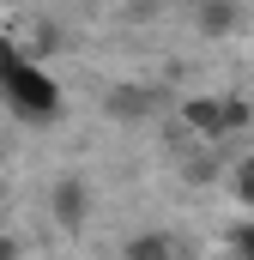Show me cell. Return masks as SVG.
I'll return each instance as SVG.
<instances>
[{
    "label": "cell",
    "instance_id": "obj_1",
    "mask_svg": "<svg viewBox=\"0 0 254 260\" xmlns=\"http://www.w3.org/2000/svg\"><path fill=\"white\" fill-rule=\"evenodd\" d=\"M0 97H6V103L24 115V121H43V127L61 115V85L49 79V67H37L30 55H24V61L0 79Z\"/></svg>",
    "mask_w": 254,
    "mask_h": 260
},
{
    "label": "cell",
    "instance_id": "obj_2",
    "mask_svg": "<svg viewBox=\"0 0 254 260\" xmlns=\"http://www.w3.org/2000/svg\"><path fill=\"white\" fill-rule=\"evenodd\" d=\"M49 218H55L61 230H85V224H91V188H85L79 176H61V182L49 188Z\"/></svg>",
    "mask_w": 254,
    "mask_h": 260
},
{
    "label": "cell",
    "instance_id": "obj_3",
    "mask_svg": "<svg viewBox=\"0 0 254 260\" xmlns=\"http://www.w3.org/2000/svg\"><path fill=\"white\" fill-rule=\"evenodd\" d=\"M121 260H182V242L170 230H139L121 242Z\"/></svg>",
    "mask_w": 254,
    "mask_h": 260
},
{
    "label": "cell",
    "instance_id": "obj_4",
    "mask_svg": "<svg viewBox=\"0 0 254 260\" xmlns=\"http://www.w3.org/2000/svg\"><path fill=\"white\" fill-rule=\"evenodd\" d=\"M182 121H188L200 139H230V133H224V103H218V97H188V103H182Z\"/></svg>",
    "mask_w": 254,
    "mask_h": 260
},
{
    "label": "cell",
    "instance_id": "obj_5",
    "mask_svg": "<svg viewBox=\"0 0 254 260\" xmlns=\"http://www.w3.org/2000/svg\"><path fill=\"white\" fill-rule=\"evenodd\" d=\"M218 103H224V133L254 127V103H248V97H218Z\"/></svg>",
    "mask_w": 254,
    "mask_h": 260
},
{
    "label": "cell",
    "instance_id": "obj_6",
    "mask_svg": "<svg viewBox=\"0 0 254 260\" xmlns=\"http://www.w3.org/2000/svg\"><path fill=\"white\" fill-rule=\"evenodd\" d=\"M230 194L242 200V206H254V157H236L230 164Z\"/></svg>",
    "mask_w": 254,
    "mask_h": 260
},
{
    "label": "cell",
    "instance_id": "obj_7",
    "mask_svg": "<svg viewBox=\"0 0 254 260\" xmlns=\"http://www.w3.org/2000/svg\"><path fill=\"white\" fill-rule=\"evenodd\" d=\"M230 24H236V6H230V0H212V6L200 12V30H206V37H218V30H230Z\"/></svg>",
    "mask_w": 254,
    "mask_h": 260
},
{
    "label": "cell",
    "instance_id": "obj_8",
    "mask_svg": "<svg viewBox=\"0 0 254 260\" xmlns=\"http://www.w3.org/2000/svg\"><path fill=\"white\" fill-rule=\"evenodd\" d=\"M230 254H236V260H254V218L230 224Z\"/></svg>",
    "mask_w": 254,
    "mask_h": 260
},
{
    "label": "cell",
    "instance_id": "obj_9",
    "mask_svg": "<svg viewBox=\"0 0 254 260\" xmlns=\"http://www.w3.org/2000/svg\"><path fill=\"white\" fill-rule=\"evenodd\" d=\"M18 61H24V49H18L12 37H0V79H6V73H12Z\"/></svg>",
    "mask_w": 254,
    "mask_h": 260
},
{
    "label": "cell",
    "instance_id": "obj_10",
    "mask_svg": "<svg viewBox=\"0 0 254 260\" xmlns=\"http://www.w3.org/2000/svg\"><path fill=\"white\" fill-rule=\"evenodd\" d=\"M0 260H18V236H0Z\"/></svg>",
    "mask_w": 254,
    "mask_h": 260
}]
</instances>
